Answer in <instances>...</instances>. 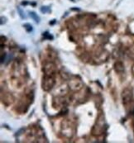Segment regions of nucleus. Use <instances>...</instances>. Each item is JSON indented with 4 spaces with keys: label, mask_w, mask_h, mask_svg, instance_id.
Here are the masks:
<instances>
[{
    "label": "nucleus",
    "mask_w": 134,
    "mask_h": 143,
    "mask_svg": "<svg viewBox=\"0 0 134 143\" xmlns=\"http://www.w3.org/2000/svg\"><path fill=\"white\" fill-rule=\"evenodd\" d=\"M54 84H55V81L52 76L49 75H46V76L43 78V82H42V88L44 90L48 91L50 88L53 87Z\"/></svg>",
    "instance_id": "1"
},
{
    "label": "nucleus",
    "mask_w": 134,
    "mask_h": 143,
    "mask_svg": "<svg viewBox=\"0 0 134 143\" xmlns=\"http://www.w3.org/2000/svg\"><path fill=\"white\" fill-rule=\"evenodd\" d=\"M55 66H54L52 63H48L45 66V72H46V75H50L54 71H55Z\"/></svg>",
    "instance_id": "2"
},
{
    "label": "nucleus",
    "mask_w": 134,
    "mask_h": 143,
    "mask_svg": "<svg viewBox=\"0 0 134 143\" xmlns=\"http://www.w3.org/2000/svg\"><path fill=\"white\" fill-rule=\"evenodd\" d=\"M127 92H128V90H125L123 93V99L124 104H127V103L131 99V97H132L131 93H130V92L127 93Z\"/></svg>",
    "instance_id": "3"
},
{
    "label": "nucleus",
    "mask_w": 134,
    "mask_h": 143,
    "mask_svg": "<svg viewBox=\"0 0 134 143\" xmlns=\"http://www.w3.org/2000/svg\"><path fill=\"white\" fill-rule=\"evenodd\" d=\"M30 16H31V17H32V18L33 19L34 21L36 22H37V23H38L39 22H40V19H39L38 16H37V14L35 13V12H30Z\"/></svg>",
    "instance_id": "4"
},
{
    "label": "nucleus",
    "mask_w": 134,
    "mask_h": 143,
    "mask_svg": "<svg viewBox=\"0 0 134 143\" xmlns=\"http://www.w3.org/2000/svg\"><path fill=\"white\" fill-rule=\"evenodd\" d=\"M43 37H44V38H46V39L53 40V37H52L50 34H49L48 32H45V33H43Z\"/></svg>",
    "instance_id": "5"
},
{
    "label": "nucleus",
    "mask_w": 134,
    "mask_h": 143,
    "mask_svg": "<svg viewBox=\"0 0 134 143\" xmlns=\"http://www.w3.org/2000/svg\"><path fill=\"white\" fill-rule=\"evenodd\" d=\"M24 28L28 32H31L32 31V27L31 26L30 24H28V23H27V24H24Z\"/></svg>",
    "instance_id": "6"
},
{
    "label": "nucleus",
    "mask_w": 134,
    "mask_h": 143,
    "mask_svg": "<svg viewBox=\"0 0 134 143\" xmlns=\"http://www.w3.org/2000/svg\"><path fill=\"white\" fill-rule=\"evenodd\" d=\"M120 68L123 70V66H122V64H121V63H117V64H115V70H116V71L120 72V70H119Z\"/></svg>",
    "instance_id": "7"
},
{
    "label": "nucleus",
    "mask_w": 134,
    "mask_h": 143,
    "mask_svg": "<svg viewBox=\"0 0 134 143\" xmlns=\"http://www.w3.org/2000/svg\"><path fill=\"white\" fill-rule=\"evenodd\" d=\"M49 10H50V9H49L48 7H42V8H41V12H43V13H46V12H48Z\"/></svg>",
    "instance_id": "8"
},
{
    "label": "nucleus",
    "mask_w": 134,
    "mask_h": 143,
    "mask_svg": "<svg viewBox=\"0 0 134 143\" xmlns=\"http://www.w3.org/2000/svg\"><path fill=\"white\" fill-rule=\"evenodd\" d=\"M17 10H18V12H20V16H21V17H22V18H25V16H23V15H22V10L20 9L19 8H17Z\"/></svg>",
    "instance_id": "9"
}]
</instances>
